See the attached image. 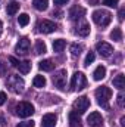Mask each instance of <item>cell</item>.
Masks as SVG:
<instances>
[{"label": "cell", "mask_w": 125, "mask_h": 127, "mask_svg": "<svg viewBox=\"0 0 125 127\" xmlns=\"http://www.w3.org/2000/svg\"><path fill=\"white\" fill-rule=\"evenodd\" d=\"M112 97V90L106 86H102L96 90V99H97V103L104 108V109H109V99Z\"/></svg>", "instance_id": "cell-1"}, {"label": "cell", "mask_w": 125, "mask_h": 127, "mask_svg": "<svg viewBox=\"0 0 125 127\" xmlns=\"http://www.w3.org/2000/svg\"><path fill=\"white\" fill-rule=\"evenodd\" d=\"M6 84L9 86V89H10L13 93H22V92H24V87H25V81H24V78L19 77V75H16V74L9 75Z\"/></svg>", "instance_id": "cell-2"}, {"label": "cell", "mask_w": 125, "mask_h": 127, "mask_svg": "<svg viewBox=\"0 0 125 127\" xmlns=\"http://www.w3.org/2000/svg\"><path fill=\"white\" fill-rule=\"evenodd\" d=\"M93 21L99 25V27H107L112 21V15L110 12L107 10H103V9H99V10H94L93 12Z\"/></svg>", "instance_id": "cell-3"}, {"label": "cell", "mask_w": 125, "mask_h": 127, "mask_svg": "<svg viewBox=\"0 0 125 127\" xmlns=\"http://www.w3.org/2000/svg\"><path fill=\"white\" fill-rule=\"evenodd\" d=\"M87 86V78L83 72L77 71L71 78V90H83Z\"/></svg>", "instance_id": "cell-4"}, {"label": "cell", "mask_w": 125, "mask_h": 127, "mask_svg": "<svg viewBox=\"0 0 125 127\" xmlns=\"http://www.w3.org/2000/svg\"><path fill=\"white\" fill-rule=\"evenodd\" d=\"M15 109H16V115H19L21 118L31 117L32 114H34V106L30 102H19Z\"/></svg>", "instance_id": "cell-5"}, {"label": "cell", "mask_w": 125, "mask_h": 127, "mask_svg": "<svg viewBox=\"0 0 125 127\" xmlns=\"http://www.w3.org/2000/svg\"><path fill=\"white\" fill-rule=\"evenodd\" d=\"M90 106V99L87 96H81L74 102V109L77 114H84Z\"/></svg>", "instance_id": "cell-6"}, {"label": "cell", "mask_w": 125, "mask_h": 127, "mask_svg": "<svg viewBox=\"0 0 125 127\" xmlns=\"http://www.w3.org/2000/svg\"><path fill=\"white\" fill-rule=\"evenodd\" d=\"M52 80H53V84L58 89H61V90L65 89V86H66V69H59L58 72H55Z\"/></svg>", "instance_id": "cell-7"}, {"label": "cell", "mask_w": 125, "mask_h": 127, "mask_svg": "<svg viewBox=\"0 0 125 127\" xmlns=\"http://www.w3.org/2000/svg\"><path fill=\"white\" fill-rule=\"evenodd\" d=\"M96 50H97L99 55L103 56V58H109V56L113 53V47H112L109 43H106V41H99V43L96 44Z\"/></svg>", "instance_id": "cell-8"}, {"label": "cell", "mask_w": 125, "mask_h": 127, "mask_svg": "<svg viewBox=\"0 0 125 127\" xmlns=\"http://www.w3.org/2000/svg\"><path fill=\"white\" fill-rule=\"evenodd\" d=\"M56 30H58V25L55 22L49 21V19H43V21L38 22V31L43 32V34H50V32L56 31Z\"/></svg>", "instance_id": "cell-9"}, {"label": "cell", "mask_w": 125, "mask_h": 127, "mask_svg": "<svg viewBox=\"0 0 125 127\" xmlns=\"http://www.w3.org/2000/svg\"><path fill=\"white\" fill-rule=\"evenodd\" d=\"M30 46H31V43H30L28 37H22V38H19L18 44L15 46V52L18 55H27L30 50Z\"/></svg>", "instance_id": "cell-10"}, {"label": "cell", "mask_w": 125, "mask_h": 127, "mask_svg": "<svg viewBox=\"0 0 125 127\" xmlns=\"http://www.w3.org/2000/svg\"><path fill=\"white\" fill-rule=\"evenodd\" d=\"M68 15H69V18L72 21H77V19H81L85 15V9L83 6H80V4H75V6H72L69 9V13Z\"/></svg>", "instance_id": "cell-11"}, {"label": "cell", "mask_w": 125, "mask_h": 127, "mask_svg": "<svg viewBox=\"0 0 125 127\" xmlns=\"http://www.w3.org/2000/svg\"><path fill=\"white\" fill-rule=\"evenodd\" d=\"M87 123L91 127H102L103 126V117H102L100 112L94 111V112H91V114L87 117Z\"/></svg>", "instance_id": "cell-12"}, {"label": "cell", "mask_w": 125, "mask_h": 127, "mask_svg": "<svg viewBox=\"0 0 125 127\" xmlns=\"http://www.w3.org/2000/svg\"><path fill=\"white\" fill-rule=\"evenodd\" d=\"M43 127H55L56 126V121H58V117L55 115V114H46V115H43Z\"/></svg>", "instance_id": "cell-13"}, {"label": "cell", "mask_w": 125, "mask_h": 127, "mask_svg": "<svg viewBox=\"0 0 125 127\" xmlns=\"http://www.w3.org/2000/svg\"><path fill=\"white\" fill-rule=\"evenodd\" d=\"M93 77H94V80H96V81H100V80H103V78L106 77V68H104L103 65H99V66L94 69Z\"/></svg>", "instance_id": "cell-14"}, {"label": "cell", "mask_w": 125, "mask_h": 127, "mask_svg": "<svg viewBox=\"0 0 125 127\" xmlns=\"http://www.w3.org/2000/svg\"><path fill=\"white\" fill-rule=\"evenodd\" d=\"M69 127H83V123L75 111H72L69 114Z\"/></svg>", "instance_id": "cell-15"}, {"label": "cell", "mask_w": 125, "mask_h": 127, "mask_svg": "<svg viewBox=\"0 0 125 127\" xmlns=\"http://www.w3.org/2000/svg\"><path fill=\"white\" fill-rule=\"evenodd\" d=\"M112 83H113V87L122 90V89L125 87V75L124 74H118V75L112 80Z\"/></svg>", "instance_id": "cell-16"}, {"label": "cell", "mask_w": 125, "mask_h": 127, "mask_svg": "<svg viewBox=\"0 0 125 127\" xmlns=\"http://www.w3.org/2000/svg\"><path fill=\"white\" fill-rule=\"evenodd\" d=\"M77 34L81 35V37H87L90 34V25L87 22H81L78 27H77Z\"/></svg>", "instance_id": "cell-17"}, {"label": "cell", "mask_w": 125, "mask_h": 127, "mask_svg": "<svg viewBox=\"0 0 125 127\" xmlns=\"http://www.w3.org/2000/svg\"><path fill=\"white\" fill-rule=\"evenodd\" d=\"M47 52V47H46V43L43 40H37L35 41V53L37 55H44Z\"/></svg>", "instance_id": "cell-18"}, {"label": "cell", "mask_w": 125, "mask_h": 127, "mask_svg": "<svg viewBox=\"0 0 125 127\" xmlns=\"http://www.w3.org/2000/svg\"><path fill=\"white\" fill-rule=\"evenodd\" d=\"M32 6L37 10H46L49 6V0H32Z\"/></svg>", "instance_id": "cell-19"}, {"label": "cell", "mask_w": 125, "mask_h": 127, "mask_svg": "<svg viewBox=\"0 0 125 127\" xmlns=\"http://www.w3.org/2000/svg\"><path fill=\"white\" fill-rule=\"evenodd\" d=\"M16 68L19 69V72H22V74H28L30 69H31V62H30V61H22V62L18 64Z\"/></svg>", "instance_id": "cell-20"}, {"label": "cell", "mask_w": 125, "mask_h": 127, "mask_svg": "<svg viewBox=\"0 0 125 127\" xmlns=\"http://www.w3.org/2000/svg\"><path fill=\"white\" fill-rule=\"evenodd\" d=\"M38 66H40V69H43V71H52V69L55 68V64L52 62L50 59H43L41 62L38 64Z\"/></svg>", "instance_id": "cell-21"}, {"label": "cell", "mask_w": 125, "mask_h": 127, "mask_svg": "<svg viewBox=\"0 0 125 127\" xmlns=\"http://www.w3.org/2000/svg\"><path fill=\"white\" fill-rule=\"evenodd\" d=\"M65 46H66V41L62 40V38H58V40H55V41H53V50H55L56 53L62 52L63 49H65Z\"/></svg>", "instance_id": "cell-22"}, {"label": "cell", "mask_w": 125, "mask_h": 127, "mask_svg": "<svg viewBox=\"0 0 125 127\" xmlns=\"http://www.w3.org/2000/svg\"><path fill=\"white\" fill-rule=\"evenodd\" d=\"M19 10V3L18 1H12V3H9L7 4V7H6V12H7V15H15L16 12Z\"/></svg>", "instance_id": "cell-23"}, {"label": "cell", "mask_w": 125, "mask_h": 127, "mask_svg": "<svg viewBox=\"0 0 125 127\" xmlns=\"http://www.w3.org/2000/svg\"><path fill=\"white\" fill-rule=\"evenodd\" d=\"M32 84H34V87H38V89L44 87V86H46V78H44V75H35L34 80H32Z\"/></svg>", "instance_id": "cell-24"}, {"label": "cell", "mask_w": 125, "mask_h": 127, "mask_svg": "<svg viewBox=\"0 0 125 127\" xmlns=\"http://www.w3.org/2000/svg\"><path fill=\"white\" fill-rule=\"evenodd\" d=\"M110 38L113 41H121L122 40V31H121V28H113L112 32H110Z\"/></svg>", "instance_id": "cell-25"}, {"label": "cell", "mask_w": 125, "mask_h": 127, "mask_svg": "<svg viewBox=\"0 0 125 127\" xmlns=\"http://www.w3.org/2000/svg\"><path fill=\"white\" fill-rule=\"evenodd\" d=\"M28 22H30V16H28V13H21V15L18 16V24H19L21 27L28 25Z\"/></svg>", "instance_id": "cell-26"}, {"label": "cell", "mask_w": 125, "mask_h": 127, "mask_svg": "<svg viewBox=\"0 0 125 127\" xmlns=\"http://www.w3.org/2000/svg\"><path fill=\"white\" fill-rule=\"evenodd\" d=\"M81 52H83V46L81 44H77V43L71 44V53H72V56H80Z\"/></svg>", "instance_id": "cell-27"}, {"label": "cell", "mask_w": 125, "mask_h": 127, "mask_svg": "<svg viewBox=\"0 0 125 127\" xmlns=\"http://www.w3.org/2000/svg\"><path fill=\"white\" fill-rule=\"evenodd\" d=\"M94 58H96V55H94V52H88L87 53V56H85V61H84V65H90V64L94 62Z\"/></svg>", "instance_id": "cell-28"}, {"label": "cell", "mask_w": 125, "mask_h": 127, "mask_svg": "<svg viewBox=\"0 0 125 127\" xmlns=\"http://www.w3.org/2000/svg\"><path fill=\"white\" fill-rule=\"evenodd\" d=\"M34 121L32 120H27V121H22V123H18L16 127H34Z\"/></svg>", "instance_id": "cell-29"}, {"label": "cell", "mask_w": 125, "mask_h": 127, "mask_svg": "<svg viewBox=\"0 0 125 127\" xmlns=\"http://www.w3.org/2000/svg\"><path fill=\"white\" fill-rule=\"evenodd\" d=\"M102 1H103V4H106L109 7H116L119 0H102Z\"/></svg>", "instance_id": "cell-30"}, {"label": "cell", "mask_w": 125, "mask_h": 127, "mask_svg": "<svg viewBox=\"0 0 125 127\" xmlns=\"http://www.w3.org/2000/svg\"><path fill=\"white\" fill-rule=\"evenodd\" d=\"M7 74V64L0 61V75H6Z\"/></svg>", "instance_id": "cell-31"}, {"label": "cell", "mask_w": 125, "mask_h": 127, "mask_svg": "<svg viewBox=\"0 0 125 127\" xmlns=\"http://www.w3.org/2000/svg\"><path fill=\"white\" fill-rule=\"evenodd\" d=\"M124 99H125V95L122 93V92H121V93L118 95V105H119V106H124V105H125Z\"/></svg>", "instance_id": "cell-32"}, {"label": "cell", "mask_w": 125, "mask_h": 127, "mask_svg": "<svg viewBox=\"0 0 125 127\" xmlns=\"http://www.w3.org/2000/svg\"><path fill=\"white\" fill-rule=\"evenodd\" d=\"M9 62L12 64V66H15V68H16V66H18V64H19V61H18L16 58H13V56H9Z\"/></svg>", "instance_id": "cell-33"}, {"label": "cell", "mask_w": 125, "mask_h": 127, "mask_svg": "<svg viewBox=\"0 0 125 127\" xmlns=\"http://www.w3.org/2000/svg\"><path fill=\"white\" fill-rule=\"evenodd\" d=\"M69 0H53V3L56 4V6H62V4H66Z\"/></svg>", "instance_id": "cell-34"}, {"label": "cell", "mask_w": 125, "mask_h": 127, "mask_svg": "<svg viewBox=\"0 0 125 127\" xmlns=\"http://www.w3.org/2000/svg\"><path fill=\"white\" fill-rule=\"evenodd\" d=\"M6 102V93L4 92H0V106Z\"/></svg>", "instance_id": "cell-35"}, {"label": "cell", "mask_w": 125, "mask_h": 127, "mask_svg": "<svg viewBox=\"0 0 125 127\" xmlns=\"http://www.w3.org/2000/svg\"><path fill=\"white\" fill-rule=\"evenodd\" d=\"M62 12H59V10H56V12H55V10H53V16H56V18H62Z\"/></svg>", "instance_id": "cell-36"}, {"label": "cell", "mask_w": 125, "mask_h": 127, "mask_svg": "<svg viewBox=\"0 0 125 127\" xmlns=\"http://www.w3.org/2000/svg\"><path fill=\"white\" fill-rule=\"evenodd\" d=\"M122 19H124V7L119 9V21H122Z\"/></svg>", "instance_id": "cell-37"}, {"label": "cell", "mask_w": 125, "mask_h": 127, "mask_svg": "<svg viewBox=\"0 0 125 127\" xmlns=\"http://www.w3.org/2000/svg\"><path fill=\"white\" fill-rule=\"evenodd\" d=\"M121 126L125 127V117H122V118H121Z\"/></svg>", "instance_id": "cell-38"}, {"label": "cell", "mask_w": 125, "mask_h": 127, "mask_svg": "<svg viewBox=\"0 0 125 127\" xmlns=\"http://www.w3.org/2000/svg\"><path fill=\"white\" fill-rule=\"evenodd\" d=\"M1 31H3V24H1V21H0V34H1Z\"/></svg>", "instance_id": "cell-39"}]
</instances>
